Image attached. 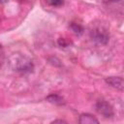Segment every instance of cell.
<instances>
[{
    "label": "cell",
    "instance_id": "cell-1",
    "mask_svg": "<svg viewBox=\"0 0 124 124\" xmlns=\"http://www.w3.org/2000/svg\"><path fill=\"white\" fill-rule=\"evenodd\" d=\"M11 65L13 69L21 73H28L31 72L33 69L32 61L26 58L25 56H21V55H14L13 59L11 60Z\"/></svg>",
    "mask_w": 124,
    "mask_h": 124
},
{
    "label": "cell",
    "instance_id": "cell-2",
    "mask_svg": "<svg viewBox=\"0 0 124 124\" xmlns=\"http://www.w3.org/2000/svg\"><path fill=\"white\" fill-rule=\"evenodd\" d=\"M90 37L93 42L101 46H106L109 41V34L103 27H97L92 29L90 32Z\"/></svg>",
    "mask_w": 124,
    "mask_h": 124
},
{
    "label": "cell",
    "instance_id": "cell-3",
    "mask_svg": "<svg viewBox=\"0 0 124 124\" xmlns=\"http://www.w3.org/2000/svg\"><path fill=\"white\" fill-rule=\"evenodd\" d=\"M96 108H97V111L105 117L108 118V117H111L113 115L112 107L106 101H99L96 105Z\"/></svg>",
    "mask_w": 124,
    "mask_h": 124
},
{
    "label": "cell",
    "instance_id": "cell-4",
    "mask_svg": "<svg viewBox=\"0 0 124 124\" xmlns=\"http://www.w3.org/2000/svg\"><path fill=\"white\" fill-rule=\"evenodd\" d=\"M78 124H100L99 120L90 113H82L78 117Z\"/></svg>",
    "mask_w": 124,
    "mask_h": 124
},
{
    "label": "cell",
    "instance_id": "cell-5",
    "mask_svg": "<svg viewBox=\"0 0 124 124\" xmlns=\"http://www.w3.org/2000/svg\"><path fill=\"white\" fill-rule=\"evenodd\" d=\"M106 82L108 84H109L110 86H112L116 89H119V90H122L123 86H124L123 79L120 77H108L106 78Z\"/></svg>",
    "mask_w": 124,
    "mask_h": 124
},
{
    "label": "cell",
    "instance_id": "cell-6",
    "mask_svg": "<svg viewBox=\"0 0 124 124\" xmlns=\"http://www.w3.org/2000/svg\"><path fill=\"white\" fill-rule=\"evenodd\" d=\"M46 100L52 104H56V105H61L63 104V98L60 97L57 94H51L49 96L46 97Z\"/></svg>",
    "mask_w": 124,
    "mask_h": 124
},
{
    "label": "cell",
    "instance_id": "cell-7",
    "mask_svg": "<svg viewBox=\"0 0 124 124\" xmlns=\"http://www.w3.org/2000/svg\"><path fill=\"white\" fill-rule=\"evenodd\" d=\"M70 28L73 30V32L77 35H81L83 33V27L78 24V23H76V22H72L70 24Z\"/></svg>",
    "mask_w": 124,
    "mask_h": 124
},
{
    "label": "cell",
    "instance_id": "cell-8",
    "mask_svg": "<svg viewBox=\"0 0 124 124\" xmlns=\"http://www.w3.org/2000/svg\"><path fill=\"white\" fill-rule=\"evenodd\" d=\"M69 44H70V42L67 41L65 38H59V39H58V45H59L60 46L66 47V46H69Z\"/></svg>",
    "mask_w": 124,
    "mask_h": 124
},
{
    "label": "cell",
    "instance_id": "cell-9",
    "mask_svg": "<svg viewBox=\"0 0 124 124\" xmlns=\"http://www.w3.org/2000/svg\"><path fill=\"white\" fill-rule=\"evenodd\" d=\"M48 4L51 5V6L56 7V6H59V5H63V2L62 1H52V2H48Z\"/></svg>",
    "mask_w": 124,
    "mask_h": 124
},
{
    "label": "cell",
    "instance_id": "cell-10",
    "mask_svg": "<svg viewBox=\"0 0 124 124\" xmlns=\"http://www.w3.org/2000/svg\"><path fill=\"white\" fill-rule=\"evenodd\" d=\"M50 124H68L66 121H64V120H61V119H56V120H54V121H52Z\"/></svg>",
    "mask_w": 124,
    "mask_h": 124
},
{
    "label": "cell",
    "instance_id": "cell-11",
    "mask_svg": "<svg viewBox=\"0 0 124 124\" xmlns=\"http://www.w3.org/2000/svg\"><path fill=\"white\" fill-rule=\"evenodd\" d=\"M0 47H1V46H0Z\"/></svg>",
    "mask_w": 124,
    "mask_h": 124
}]
</instances>
